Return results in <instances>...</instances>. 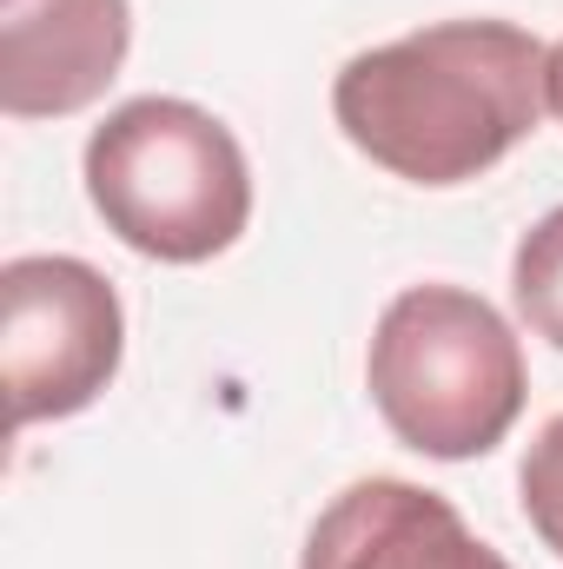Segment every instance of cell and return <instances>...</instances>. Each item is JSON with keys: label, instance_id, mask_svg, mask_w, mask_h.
Instances as JSON below:
<instances>
[{"label": "cell", "instance_id": "7a4b0ae2", "mask_svg": "<svg viewBox=\"0 0 563 569\" xmlns=\"http://www.w3.org/2000/svg\"><path fill=\"white\" fill-rule=\"evenodd\" d=\"M365 385L385 430L437 463L497 450L531 398L517 331L464 284H405L378 311Z\"/></svg>", "mask_w": 563, "mask_h": 569}, {"label": "cell", "instance_id": "9c48e42d", "mask_svg": "<svg viewBox=\"0 0 563 569\" xmlns=\"http://www.w3.org/2000/svg\"><path fill=\"white\" fill-rule=\"evenodd\" d=\"M544 87H551V113L563 120V40L551 47V73H544Z\"/></svg>", "mask_w": 563, "mask_h": 569}, {"label": "cell", "instance_id": "8992f818", "mask_svg": "<svg viewBox=\"0 0 563 569\" xmlns=\"http://www.w3.org/2000/svg\"><path fill=\"white\" fill-rule=\"evenodd\" d=\"M298 569H511L471 523L424 483L405 477H365L338 490L305 550Z\"/></svg>", "mask_w": 563, "mask_h": 569}, {"label": "cell", "instance_id": "3957f363", "mask_svg": "<svg viewBox=\"0 0 563 569\" xmlns=\"http://www.w3.org/2000/svg\"><path fill=\"white\" fill-rule=\"evenodd\" d=\"M87 199L107 232L159 266H206L253 219V166L226 120L146 93L113 107L87 140Z\"/></svg>", "mask_w": 563, "mask_h": 569}, {"label": "cell", "instance_id": "277c9868", "mask_svg": "<svg viewBox=\"0 0 563 569\" xmlns=\"http://www.w3.org/2000/svg\"><path fill=\"white\" fill-rule=\"evenodd\" d=\"M127 358V311L107 272L67 252L0 266V378L13 430L87 411Z\"/></svg>", "mask_w": 563, "mask_h": 569}, {"label": "cell", "instance_id": "6da1fadb", "mask_svg": "<svg viewBox=\"0 0 563 569\" xmlns=\"http://www.w3.org/2000/svg\"><path fill=\"white\" fill-rule=\"evenodd\" d=\"M551 47L517 20H437L365 47L332 80L338 133L412 186H464L537 133Z\"/></svg>", "mask_w": 563, "mask_h": 569}, {"label": "cell", "instance_id": "5b68a950", "mask_svg": "<svg viewBox=\"0 0 563 569\" xmlns=\"http://www.w3.org/2000/svg\"><path fill=\"white\" fill-rule=\"evenodd\" d=\"M134 47L127 0H0V107L7 120H67L93 107Z\"/></svg>", "mask_w": 563, "mask_h": 569}, {"label": "cell", "instance_id": "52a82bcc", "mask_svg": "<svg viewBox=\"0 0 563 569\" xmlns=\"http://www.w3.org/2000/svg\"><path fill=\"white\" fill-rule=\"evenodd\" d=\"M511 298H517V318L563 351V206L544 212L524 239H517V259H511Z\"/></svg>", "mask_w": 563, "mask_h": 569}, {"label": "cell", "instance_id": "ba28073f", "mask_svg": "<svg viewBox=\"0 0 563 569\" xmlns=\"http://www.w3.org/2000/svg\"><path fill=\"white\" fill-rule=\"evenodd\" d=\"M517 490H524V517L544 537V550L563 557V418H551V425L537 430V443L524 450Z\"/></svg>", "mask_w": 563, "mask_h": 569}]
</instances>
